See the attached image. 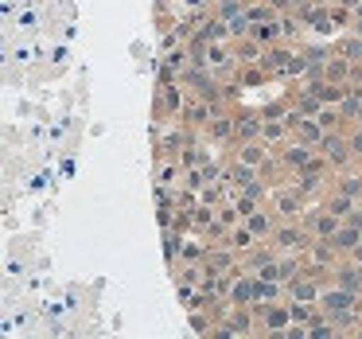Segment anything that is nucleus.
I'll return each mask as SVG.
<instances>
[{
    "label": "nucleus",
    "mask_w": 362,
    "mask_h": 339,
    "mask_svg": "<svg viewBox=\"0 0 362 339\" xmlns=\"http://www.w3.org/2000/svg\"><path fill=\"white\" fill-rule=\"evenodd\" d=\"M351 258H354V261H362V242L354 246V253H351Z\"/></svg>",
    "instance_id": "nucleus-43"
},
{
    "label": "nucleus",
    "mask_w": 362,
    "mask_h": 339,
    "mask_svg": "<svg viewBox=\"0 0 362 339\" xmlns=\"http://www.w3.org/2000/svg\"><path fill=\"white\" fill-rule=\"evenodd\" d=\"M203 137H206V133H195V141H191L187 149L180 152L183 168H203V164H211V152L203 149Z\"/></svg>",
    "instance_id": "nucleus-27"
},
{
    "label": "nucleus",
    "mask_w": 362,
    "mask_h": 339,
    "mask_svg": "<svg viewBox=\"0 0 362 339\" xmlns=\"http://www.w3.org/2000/svg\"><path fill=\"white\" fill-rule=\"evenodd\" d=\"M331 277H335V285H343V289L351 292H362V269L354 258H339L335 269H331Z\"/></svg>",
    "instance_id": "nucleus-20"
},
{
    "label": "nucleus",
    "mask_w": 362,
    "mask_h": 339,
    "mask_svg": "<svg viewBox=\"0 0 362 339\" xmlns=\"http://www.w3.org/2000/svg\"><path fill=\"white\" fill-rule=\"evenodd\" d=\"M191 141H195V129L183 125V121H175V125H168V129L156 133V156H180Z\"/></svg>",
    "instance_id": "nucleus-7"
},
{
    "label": "nucleus",
    "mask_w": 362,
    "mask_h": 339,
    "mask_svg": "<svg viewBox=\"0 0 362 339\" xmlns=\"http://www.w3.org/2000/svg\"><path fill=\"white\" fill-rule=\"evenodd\" d=\"M351 86H362V63H354V79H351Z\"/></svg>",
    "instance_id": "nucleus-41"
},
{
    "label": "nucleus",
    "mask_w": 362,
    "mask_h": 339,
    "mask_svg": "<svg viewBox=\"0 0 362 339\" xmlns=\"http://www.w3.org/2000/svg\"><path fill=\"white\" fill-rule=\"evenodd\" d=\"M261 133H265V113H238V137H234V144L261 141Z\"/></svg>",
    "instance_id": "nucleus-21"
},
{
    "label": "nucleus",
    "mask_w": 362,
    "mask_h": 339,
    "mask_svg": "<svg viewBox=\"0 0 362 339\" xmlns=\"http://www.w3.org/2000/svg\"><path fill=\"white\" fill-rule=\"evenodd\" d=\"M234 55H238V67H242V63H261L265 43L253 40V35H242V40H234Z\"/></svg>",
    "instance_id": "nucleus-24"
},
{
    "label": "nucleus",
    "mask_w": 362,
    "mask_h": 339,
    "mask_svg": "<svg viewBox=\"0 0 362 339\" xmlns=\"http://www.w3.org/2000/svg\"><path fill=\"white\" fill-rule=\"evenodd\" d=\"M335 176H339V172L327 164V160H323V156H315L312 164H308V168H300V172H292L288 180L296 183V188L304 191L308 199H312V195H327V183L335 188Z\"/></svg>",
    "instance_id": "nucleus-1"
},
{
    "label": "nucleus",
    "mask_w": 362,
    "mask_h": 339,
    "mask_svg": "<svg viewBox=\"0 0 362 339\" xmlns=\"http://www.w3.org/2000/svg\"><path fill=\"white\" fill-rule=\"evenodd\" d=\"M257 312H261V331H269V335H284V331L292 328V312H288V304H257Z\"/></svg>",
    "instance_id": "nucleus-13"
},
{
    "label": "nucleus",
    "mask_w": 362,
    "mask_h": 339,
    "mask_svg": "<svg viewBox=\"0 0 362 339\" xmlns=\"http://www.w3.org/2000/svg\"><path fill=\"white\" fill-rule=\"evenodd\" d=\"M276 156H281V164H284V172H300V168H308L320 152H315V144H308V141H300V137H288V141L276 149Z\"/></svg>",
    "instance_id": "nucleus-8"
},
{
    "label": "nucleus",
    "mask_w": 362,
    "mask_h": 339,
    "mask_svg": "<svg viewBox=\"0 0 362 339\" xmlns=\"http://www.w3.org/2000/svg\"><path fill=\"white\" fill-rule=\"evenodd\" d=\"M354 32H358V35H362V20H354Z\"/></svg>",
    "instance_id": "nucleus-45"
},
{
    "label": "nucleus",
    "mask_w": 362,
    "mask_h": 339,
    "mask_svg": "<svg viewBox=\"0 0 362 339\" xmlns=\"http://www.w3.org/2000/svg\"><path fill=\"white\" fill-rule=\"evenodd\" d=\"M335 188L343 191V195H351V199H362V172H351V168L339 172L335 176Z\"/></svg>",
    "instance_id": "nucleus-35"
},
{
    "label": "nucleus",
    "mask_w": 362,
    "mask_h": 339,
    "mask_svg": "<svg viewBox=\"0 0 362 339\" xmlns=\"http://www.w3.org/2000/svg\"><path fill=\"white\" fill-rule=\"evenodd\" d=\"M300 222H304V226L312 230L315 238H335V230L343 226V219H339V214H331L323 203H320V207H308Z\"/></svg>",
    "instance_id": "nucleus-9"
},
{
    "label": "nucleus",
    "mask_w": 362,
    "mask_h": 339,
    "mask_svg": "<svg viewBox=\"0 0 362 339\" xmlns=\"http://www.w3.org/2000/svg\"><path fill=\"white\" fill-rule=\"evenodd\" d=\"M323 207H327L331 214H339V219H346V214H351L354 207H358V199H351V195H343L339 188H331L327 195H323Z\"/></svg>",
    "instance_id": "nucleus-29"
},
{
    "label": "nucleus",
    "mask_w": 362,
    "mask_h": 339,
    "mask_svg": "<svg viewBox=\"0 0 362 339\" xmlns=\"http://www.w3.org/2000/svg\"><path fill=\"white\" fill-rule=\"evenodd\" d=\"M276 269H281V281L288 285V281H296V277L308 269V261H304V253H281V261H276Z\"/></svg>",
    "instance_id": "nucleus-31"
},
{
    "label": "nucleus",
    "mask_w": 362,
    "mask_h": 339,
    "mask_svg": "<svg viewBox=\"0 0 362 339\" xmlns=\"http://www.w3.org/2000/svg\"><path fill=\"white\" fill-rule=\"evenodd\" d=\"M203 258H206L203 238L187 234V238H183V250H180V261H175V265H203Z\"/></svg>",
    "instance_id": "nucleus-26"
},
{
    "label": "nucleus",
    "mask_w": 362,
    "mask_h": 339,
    "mask_svg": "<svg viewBox=\"0 0 362 339\" xmlns=\"http://www.w3.org/2000/svg\"><path fill=\"white\" fill-rule=\"evenodd\" d=\"M320 292H323V281L320 273L304 269L296 281H288V300H308V304H320Z\"/></svg>",
    "instance_id": "nucleus-14"
},
{
    "label": "nucleus",
    "mask_w": 362,
    "mask_h": 339,
    "mask_svg": "<svg viewBox=\"0 0 362 339\" xmlns=\"http://www.w3.org/2000/svg\"><path fill=\"white\" fill-rule=\"evenodd\" d=\"M358 242H362V230H358V226H351V222H343V226L335 230V238H331V246H335L339 258H351Z\"/></svg>",
    "instance_id": "nucleus-23"
},
{
    "label": "nucleus",
    "mask_w": 362,
    "mask_h": 339,
    "mask_svg": "<svg viewBox=\"0 0 362 339\" xmlns=\"http://www.w3.org/2000/svg\"><path fill=\"white\" fill-rule=\"evenodd\" d=\"M315 152H320L323 160H327L335 172H346V168L354 164V156H351V144H346V133L343 129H331V133H323V141L315 144Z\"/></svg>",
    "instance_id": "nucleus-4"
},
{
    "label": "nucleus",
    "mask_w": 362,
    "mask_h": 339,
    "mask_svg": "<svg viewBox=\"0 0 362 339\" xmlns=\"http://www.w3.org/2000/svg\"><path fill=\"white\" fill-rule=\"evenodd\" d=\"M226 242H230V246H234V250H238V253H245V250H253V246H257V242H261V238H257V234H253V230H250V226H245V219H242V222H238V226H230V234H226Z\"/></svg>",
    "instance_id": "nucleus-30"
},
{
    "label": "nucleus",
    "mask_w": 362,
    "mask_h": 339,
    "mask_svg": "<svg viewBox=\"0 0 362 339\" xmlns=\"http://www.w3.org/2000/svg\"><path fill=\"white\" fill-rule=\"evenodd\" d=\"M312 238L315 234L304 226V222H276V230H273V238H269V242H273L281 253H308Z\"/></svg>",
    "instance_id": "nucleus-3"
},
{
    "label": "nucleus",
    "mask_w": 362,
    "mask_h": 339,
    "mask_svg": "<svg viewBox=\"0 0 362 339\" xmlns=\"http://www.w3.org/2000/svg\"><path fill=\"white\" fill-rule=\"evenodd\" d=\"M308 90H312V94L320 98L323 105H339L351 86H343V82H331V79H323V74H312V79H308Z\"/></svg>",
    "instance_id": "nucleus-17"
},
{
    "label": "nucleus",
    "mask_w": 362,
    "mask_h": 339,
    "mask_svg": "<svg viewBox=\"0 0 362 339\" xmlns=\"http://www.w3.org/2000/svg\"><path fill=\"white\" fill-rule=\"evenodd\" d=\"M269 203H273V211H276V219H281V222H300V219H304V211H308V195L292 180L276 183Z\"/></svg>",
    "instance_id": "nucleus-2"
},
{
    "label": "nucleus",
    "mask_w": 362,
    "mask_h": 339,
    "mask_svg": "<svg viewBox=\"0 0 362 339\" xmlns=\"http://www.w3.org/2000/svg\"><path fill=\"white\" fill-rule=\"evenodd\" d=\"M292 55H296V47H292L288 40L269 43V47H265V55H261V67L269 71V79H284V71H288Z\"/></svg>",
    "instance_id": "nucleus-10"
},
{
    "label": "nucleus",
    "mask_w": 362,
    "mask_h": 339,
    "mask_svg": "<svg viewBox=\"0 0 362 339\" xmlns=\"http://www.w3.org/2000/svg\"><path fill=\"white\" fill-rule=\"evenodd\" d=\"M296 16H300V24H304V28H312V32H320V35L335 32V12L323 8V4H315V0H308L304 8H296Z\"/></svg>",
    "instance_id": "nucleus-12"
},
{
    "label": "nucleus",
    "mask_w": 362,
    "mask_h": 339,
    "mask_svg": "<svg viewBox=\"0 0 362 339\" xmlns=\"http://www.w3.org/2000/svg\"><path fill=\"white\" fill-rule=\"evenodd\" d=\"M323 133H327V129H323L315 117H308V113L296 121V129H292V137H300V141H308V144H320Z\"/></svg>",
    "instance_id": "nucleus-33"
},
{
    "label": "nucleus",
    "mask_w": 362,
    "mask_h": 339,
    "mask_svg": "<svg viewBox=\"0 0 362 339\" xmlns=\"http://www.w3.org/2000/svg\"><path fill=\"white\" fill-rule=\"evenodd\" d=\"M335 4H343V8H358V0H335Z\"/></svg>",
    "instance_id": "nucleus-42"
},
{
    "label": "nucleus",
    "mask_w": 362,
    "mask_h": 339,
    "mask_svg": "<svg viewBox=\"0 0 362 339\" xmlns=\"http://www.w3.org/2000/svg\"><path fill=\"white\" fill-rule=\"evenodd\" d=\"M320 308L327 316H339V312H362V292H351V289H343V285H323V292H320Z\"/></svg>",
    "instance_id": "nucleus-6"
},
{
    "label": "nucleus",
    "mask_w": 362,
    "mask_h": 339,
    "mask_svg": "<svg viewBox=\"0 0 362 339\" xmlns=\"http://www.w3.org/2000/svg\"><path fill=\"white\" fill-rule=\"evenodd\" d=\"M191 331H195V335H214L211 308H195V312H191Z\"/></svg>",
    "instance_id": "nucleus-37"
},
{
    "label": "nucleus",
    "mask_w": 362,
    "mask_h": 339,
    "mask_svg": "<svg viewBox=\"0 0 362 339\" xmlns=\"http://www.w3.org/2000/svg\"><path fill=\"white\" fill-rule=\"evenodd\" d=\"M304 261H308V269H312V273H331V269H335V261H339V253H335V246H331V238H312V246H308Z\"/></svg>",
    "instance_id": "nucleus-11"
},
{
    "label": "nucleus",
    "mask_w": 362,
    "mask_h": 339,
    "mask_svg": "<svg viewBox=\"0 0 362 339\" xmlns=\"http://www.w3.org/2000/svg\"><path fill=\"white\" fill-rule=\"evenodd\" d=\"M315 121H320V125L327 129V133H331V129H343V125H346V121H343V110H339V105H320Z\"/></svg>",
    "instance_id": "nucleus-38"
},
{
    "label": "nucleus",
    "mask_w": 362,
    "mask_h": 339,
    "mask_svg": "<svg viewBox=\"0 0 362 339\" xmlns=\"http://www.w3.org/2000/svg\"><path fill=\"white\" fill-rule=\"evenodd\" d=\"M214 113H218V110H214L211 102H203V98L191 94V102H187V110L180 113V121H183V125H191L195 133H206V125L214 121Z\"/></svg>",
    "instance_id": "nucleus-15"
},
{
    "label": "nucleus",
    "mask_w": 362,
    "mask_h": 339,
    "mask_svg": "<svg viewBox=\"0 0 362 339\" xmlns=\"http://www.w3.org/2000/svg\"><path fill=\"white\" fill-rule=\"evenodd\" d=\"M191 90L183 86V82H168V86H160L156 90V117L160 121H180V113L187 110V102H191Z\"/></svg>",
    "instance_id": "nucleus-5"
},
{
    "label": "nucleus",
    "mask_w": 362,
    "mask_h": 339,
    "mask_svg": "<svg viewBox=\"0 0 362 339\" xmlns=\"http://www.w3.org/2000/svg\"><path fill=\"white\" fill-rule=\"evenodd\" d=\"M288 137H292V125L284 117H265V133H261V141H265V144H273V149H276V144H284Z\"/></svg>",
    "instance_id": "nucleus-28"
},
{
    "label": "nucleus",
    "mask_w": 362,
    "mask_h": 339,
    "mask_svg": "<svg viewBox=\"0 0 362 339\" xmlns=\"http://www.w3.org/2000/svg\"><path fill=\"white\" fill-rule=\"evenodd\" d=\"M335 55L351 59V63H362V35H358V32L339 35V40H335Z\"/></svg>",
    "instance_id": "nucleus-34"
},
{
    "label": "nucleus",
    "mask_w": 362,
    "mask_h": 339,
    "mask_svg": "<svg viewBox=\"0 0 362 339\" xmlns=\"http://www.w3.org/2000/svg\"><path fill=\"white\" fill-rule=\"evenodd\" d=\"M206 137H211L214 144H234V137H238V113H230L226 105H222V110L214 113V121L206 125Z\"/></svg>",
    "instance_id": "nucleus-16"
},
{
    "label": "nucleus",
    "mask_w": 362,
    "mask_h": 339,
    "mask_svg": "<svg viewBox=\"0 0 362 339\" xmlns=\"http://www.w3.org/2000/svg\"><path fill=\"white\" fill-rule=\"evenodd\" d=\"M304 55L312 59V67H323L331 55H335V47H304Z\"/></svg>",
    "instance_id": "nucleus-40"
},
{
    "label": "nucleus",
    "mask_w": 362,
    "mask_h": 339,
    "mask_svg": "<svg viewBox=\"0 0 362 339\" xmlns=\"http://www.w3.org/2000/svg\"><path fill=\"white\" fill-rule=\"evenodd\" d=\"M354 20H362V0H358V8H354Z\"/></svg>",
    "instance_id": "nucleus-44"
},
{
    "label": "nucleus",
    "mask_w": 362,
    "mask_h": 339,
    "mask_svg": "<svg viewBox=\"0 0 362 339\" xmlns=\"http://www.w3.org/2000/svg\"><path fill=\"white\" fill-rule=\"evenodd\" d=\"M234 79H238V86H265V82H269V71H265L261 63H242Z\"/></svg>",
    "instance_id": "nucleus-32"
},
{
    "label": "nucleus",
    "mask_w": 362,
    "mask_h": 339,
    "mask_svg": "<svg viewBox=\"0 0 362 339\" xmlns=\"http://www.w3.org/2000/svg\"><path fill=\"white\" fill-rule=\"evenodd\" d=\"M276 222H281V219H276V211H273V214H269V211H265V207H257V211H253V214H245V226H250V230H253V234H257V238H261V242H269V238H273V230H276Z\"/></svg>",
    "instance_id": "nucleus-22"
},
{
    "label": "nucleus",
    "mask_w": 362,
    "mask_h": 339,
    "mask_svg": "<svg viewBox=\"0 0 362 339\" xmlns=\"http://www.w3.org/2000/svg\"><path fill=\"white\" fill-rule=\"evenodd\" d=\"M276 258H281V250H276V246L273 242H269V246H253V250H245L242 253V265H238V269H245V273H261V269H265L269 265V261H276Z\"/></svg>",
    "instance_id": "nucleus-19"
},
{
    "label": "nucleus",
    "mask_w": 362,
    "mask_h": 339,
    "mask_svg": "<svg viewBox=\"0 0 362 339\" xmlns=\"http://www.w3.org/2000/svg\"><path fill=\"white\" fill-rule=\"evenodd\" d=\"M354 125H362V113H358V121H354Z\"/></svg>",
    "instance_id": "nucleus-46"
},
{
    "label": "nucleus",
    "mask_w": 362,
    "mask_h": 339,
    "mask_svg": "<svg viewBox=\"0 0 362 339\" xmlns=\"http://www.w3.org/2000/svg\"><path fill=\"white\" fill-rule=\"evenodd\" d=\"M281 297H288V285L276 277H257V304H276Z\"/></svg>",
    "instance_id": "nucleus-25"
},
{
    "label": "nucleus",
    "mask_w": 362,
    "mask_h": 339,
    "mask_svg": "<svg viewBox=\"0 0 362 339\" xmlns=\"http://www.w3.org/2000/svg\"><path fill=\"white\" fill-rule=\"evenodd\" d=\"M339 110H343V121H346V125H354V121H358V113H362V94L351 86V90H346V98L339 102Z\"/></svg>",
    "instance_id": "nucleus-36"
},
{
    "label": "nucleus",
    "mask_w": 362,
    "mask_h": 339,
    "mask_svg": "<svg viewBox=\"0 0 362 339\" xmlns=\"http://www.w3.org/2000/svg\"><path fill=\"white\" fill-rule=\"evenodd\" d=\"M346 144H351V156L362 160V125H351V129H346Z\"/></svg>",
    "instance_id": "nucleus-39"
},
{
    "label": "nucleus",
    "mask_w": 362,
    "mask_h": 339,
    "mask_svg": "<svg viewBox=\"0 0 362 339\" xmlns=\"http://www.w3.org/2000/svg\"><path fill=\"white\" fill-rule=\"evenodd\" d=\"M273 144H265V141H242V144H234V156L238 160H245V164H253L261 172V168L269 164V156H273Z\"/></svg>",
    "instance_id": "nucleus-18"
}]
</instances>
